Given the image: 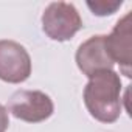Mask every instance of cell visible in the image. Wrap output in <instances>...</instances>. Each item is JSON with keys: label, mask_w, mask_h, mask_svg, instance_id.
I'll use <instances>...</instances> for the list:
<instances>
[{"label": "cell", "mask_w": 132, "mask_h": 132, "mask_svg": "<svg viewBox=\"0 0 132 132\" xmlns=\"http://www.w3.org/2000/svg\"><path fill=\"white\" fill-rule=\"evenodd\" d=\"M84 103L90 115L101 123H113L121 113V81L113 70L93 75L84 89Z\"/></svg>", "instance_id": "6da1fadb"}, {"label": "cell", "mask_w": 132, "mask_h": 132, "mask_svg": "<svg viewBox=\"0 0 132 132\" xmlns=\"http://www.w3.org/2000/svg\"><path fill=\"white\" fill-rule=\"evenodd\" d=\"M42 28L53 40H69L81 28L82 20L78 10L67 2H53L42 14Z\"/></svg>", "instance_id": "7a4b0ae2"}, {"label": "cell", "mask_w": 132, "mask_h": 132, "mask_svg": "<svg viewBox=\"0 0 132 132\" xmlns=\"http://www.w3.org/2000/svg\"><path fill=\"white\" fill-rule=\"evenodd\" d=\"M8 110L22 121L40 123L51 117L54 106L51 98L40 90H19L10 98Z\"/></svg>", "instance_id": "3957f363"}, {"label": "cell", "mask_w": 132, "mask_h": 132, "mask_svg": "<svg viewBox=\"0 0 132 132\" xmlns=\"http://www.w3.org/2000/svg\"><path fill=\"white\" fill-rule=\"evenodd\" d=\"M31 75L28 51L14 40H0V79L19 84Z\"/></svg>", "instance_id": "277c9868"}, {"label": "cell", "mask_w": 132, "mask_h": 132, "mask_svg": "<svg viewBox=\"0 0 132 132\" xmlns=\"http://www.w3.org/2000/svg\"><path fill=\"white\" fill-rule=\"evenodd\" d=\"M76 64L79 70L89 78L100 72L112 70L113 62L107 54L104 36H92L84 44H81L76 51Z\"/></svg>", "instance_id": "5b68a950"}, {"label": "cell", "mask_w": 132, "mask_h": 132, "mask_svg": "<svg viewBox=\"0 0 132 132\" xmlns=\"http://www.w3.org/2000/svg\"><path fill=\"white\" fill-rule=\"evenodd\" d=\"M130 11L117 22L115 28L109 36H104V45L107 50V54L110 56L112 62H118L126 76H130L129 67H130Z\"/></svg>", "instance_id": "8992f818"}, {"label": "cell", "mask_w": 132, "mask_h": 132, "mask_svg": "<svg viewBox=\"0 0 132 132\" xmlns=\"http://www.w3.org/2000/svg\"><path fill=\"white\" fill-rule=\"evenodd\" d=\"M87 5L96 16H107L115 13V10L121 6V2H89Z\"/></svg>", "instance_id": "52a82bcc"}, {"label": "cell", "mask_w": 132, "mask_h": 132, "mask_svg": "<svg viewBox=\"0 0 132 132\" xmlns=\"http://www.w3.org/2000/svg\"><path fill=\"white\" fill-rule=\"evenodd\" d=\"M10 126V118H8V110L0 104V132H6Z\"/></svg>", "instance_id": "ba28073f"}]
</instances>
